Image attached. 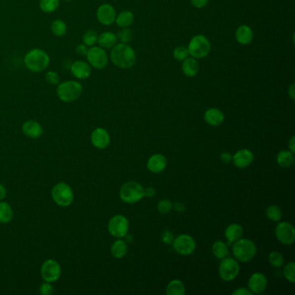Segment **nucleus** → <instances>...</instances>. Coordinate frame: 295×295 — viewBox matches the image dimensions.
<instances>
[{"mask_svg":"<svg viewBox=\"0 0 295 295\" xmlns=\"http://www.w3.org/2000/svg\"><path fill=\"white\" fill-rule=\"evenodd\" d=\"M109 58L112 64L123 69L132 68L137 60L134 50L128 43H117L111 49Z\"/></svg>","mask_w":295,"mask_h":295,"instance_id":"1","label":"nucleus"},{"mask_svg":"<svg viewBox=\"0 0 295 295\" xmlns=\"http://www.w3.org/2000/svg\"><path fill=\"white\" fill-rule=\"evenodd\" d=\"M25 67L30 71L40 73L48 68L50 64V57L45 50L32 49L29 50L24 58Z\"/></svg>","mask_w":295,"mask_h":295,"instance_id":"2","label":"nucleus"},{"mask_svg":"<svg viewBox=\"0 0 295 295\" xmlns=\"http://www.w3.org/2000/svg\"><path fill=\"white\" fill-rule=\"evenodd\" d=\"M82 91L83 87L82 83L75 80L61 82L57 88V97L59 100L67 103L77 100L82 96Z\"/></svg>","mask_w":295,"mask_h":295,"instance_id":"3","label":"nucleus"},{"mask_svg":"<svg viewBox=\"0 0 295 295\" xmlns=\"http://www.w3.org/2000/svg\"><path fill=\"white\" fill-rule=\"evenodd\" d=\"M232 252L235 259L239 262H248L256 256L257 249L251 240L241 238L234 242Z\"/></svg>","mask_w":295,"mask_h":295,"instance_id":"4","label":"nucleus"},{"mask_svg":"<svg viewBox=\"0 0 295 295\" xmlns=\"http://www.w3.org/2000/svg\"><path fill=\"white\" fill-rule=\"evenodd\" d=\"M187 49L191 57L196 58L197 60H199L210 55L211 43L206 36L203 35H196L190 40Z\"/></svg>","mask_w":295,"mask_h":295,"instance_id":"5","label":"nucleus"},{"mask_svg":"<svg viewBox=\"0 0 295 295\" xmlns=\"http://www.w3.org/2000/svg\"><path fill=\"white\" fill-rule=\"evenodd\" d=\"M120 197L125 203H138L144 197V188L138 182H127L121 188Z\"/></svg>","mask_w":295,"mask_h":295,"instance_id":"6","label":"nucleus"},{"mask_svg":"<svg viewBox=\"0 0 295 295\" xmlns=\"http://www.w3.org/2000/svg\"><path fill=\"white\" fill-rule=\"evenodd\" d=\"M51 196L54 202L61 207H68L74 201V193L71 187L64 182L58 183L54 186Z\"/></svg>","mask_w":295,"mask_h":295,"instance_id":"7","label":"nucleus"},{"mask_svg":"<svg viewBox=\"0 0 295 295\" xmlns=\"http://www.w3.org/2000/svg\"><path fill=\"white\" fill-rule=\"evenodd\" d=\"M86 57L91 68L96 69H103L106 68L109 59L106 50L96 45L89 48Z\"/></svg>","mask_w":295,"mask_h":295,"instance_id":"8","label":"nucleus"},{"mask_svg":"<svg viewBox=\"0 0 295 295\" xmlns=\"http://www.w3.org/2000/svg\"><path fill=\"white\" fill-rule=\"evenodd\" d=\"M220 262L219 275L225 281H231L237 277L240 273V265L236 260L231 257H225Z\"/></svg>","mask_w":295,"mask_h":295,"instance_id":"9","label":"nucleus"},{"mask_svg":"<svg viewBox=\"0 0 295 295\" xmlns=\"http://www.w3.org/2000/svg\"><path fill=\"white\" fill-rule=\"evenodd\" d=\"M128 219L122 215H116L112 217L107 225V229L110 235L117 238H121L128 235Z\"/></svg>","mask_w":295,"mask_h":295,"instance_id":"10","label":"nucleus"},{"mask_svg":"<svg viewBox=\"0 0 295 295\" xmlns=\"http://www.w3.org/2000/svg\"><path fill=\"white\" fill-rule=\"evenodd\" d=\"M175 251L181 256H190L195 251V240L191 235H179L172 242Z\"/></svg>","mask_w":295,"mask_h":295,"instance_id":"11","label":"nucleus"},{"mask_svg":"<svg viewBox=\"0 0 295 295\" xmlns=\"http://www.w3.org/2000/svg\"><path fill=\"white\" fill-rule=\"evenodd\" d=\"M62 274L60 264L56 260H46L41 267V276L47 282H55L58 281Z\"/></svg>","mask_w":295,"mask_h":295,"instance_id":"12","label":"nucleus"},{"mask_svg":"<svg viewBox=\"0 0 295 295\" xmlns=\"http://www.w3.org/2000/svg\"><path fill=\"white\" fill-rule=\"evenodd\" d=\"M275 235L279 242L285 245H290L295 242V228L288 222H281L275 228Z\"/></svg>","mask_w":295,"mask_h":295,"instance_id":"13","label":"nucleus"},{"mask_svg":"<svg viewBox=\"0 0 295 295\" xmlns=\"http://www.w3.org/2000/svg\"><path fill=\"white\" fill-rule=\"evenodd\" d=\"M117 13L113 5L110 4H102L96 11V18L100 24L105 26L114 25Z\"/></svg>","mask_w":295,"mask_h":295,"instance_id":"14","label":"nucleus"},{"mask_svg":"<svg viewBox=\"0 0 295 295\" xmlns=\"http://www.w3.org/2000/svg\"><path fill=\"white\" fill-rule=\"evenodd\" d=\"M91 142L96 148L105 149L110 143L109 133L104 128H96L91 133Z\"/></svg>","mask_w":295,"mask_h":295,"instance_id":"15","label":"nucleus"},{"mask_svg":"<svg viewBox=\"0 0 295 295\" xmlns=\"http://www.w3.org/2000/svg\"><path fill=\"white\" fill-rule=\"evenodd\" d=\"M70 72L75 78L78 80H85L91 75L92 68L88 62L78 60L75 61L70 65Z\"/></svg>","mask_w":295,"mask_h":295,"instance_id":"16","label":"nucleus"},{"mask_svg":"<svg viewBox=\"0 0 295 295\" xmlns=\"http://www.w3.org/2000/svg\"><path fill=\"white\" fill-rule=\"evenodd\" d=\"M248 285L253 294H262L267 288V277L262 273H255L249 277Z\"/></svg>","mask_w":295,"mask_h":295,"instance_id":"17","label":"nucleus"},{"mask_svg":"<svg viewBox=\"0 0 295 295\" xmlns=\"http://www.w3.org/2000/svg\"><path fill=\"white\" fill-rule=\"evenodd\" d=\"M233 163L238 168H246L249 166L254 161V154L248 149L239 150L233 156Z\"/></svg>","mask_w":295,"mask_h":295,"instance_id":"18","label":"nucleus"},{"mask_svg":"<svg viewBox=\"0 0 295 295\" xmlns=\"http://www.w3.org/2000/svg\"><path fill=\"white\" fill-rule=\"evenodd\" d=\"M22 131L31 139H38L43 135V127L36 121H27L22 126Z\"/></svg>","mask_w":295,"mask_h":295,"instance_id":"19","label":"nucleus"},{"mask_svg":"<svg viewBox=\"0 0 295 295\" xmlns=\"http://www.w3.org/2000/svg\"><path fill=\"white\" fill-rule=\"evenodd\" d=\"M167 164V160L165 157L157 153L153 154V156L150 157L149 160L147 161V168L151 172L153 173H160L165 169Z\"/></svg>","mask_w":295,"mask_h":295,"instance_id":"20","label":"nucleus"},{"mask_svg":"<svg viewBox=\"0 0 295 295\" xmlns=\"http://www.w3.org/2000/svg\"><path fill=\"white\" fill-rule=\"evenodd\" d=\"M235 40L242 45H249L254 39V32L249 25H240L235 33Z\"/></svg>","mask_w":295,"mask_h":295,"instance_id":"21","label":"nucleus"},{"mask_svg":"<svg viewBox=\"0 0 295 295\" xmlns=\"http://www.w3.org/2000/svg\"><path fill=\"white\" fill-rule=\"evenodd\" d=\"M199 64L196 58L187 57L182 62L181 69L183 74L187 77H194L199 72Z\"/></svg>","mask_w":295,"mask_h":295,"instance_id":"22","label":"nucleus"},{"mask_svg":"<svg viewBox=\"0 0 295 295\" xmlns=\"http://www.w3.org/2000/svg\"><path fill=\"white\" fill-rule=\"evenodd\" d=\"M203 119L207 124L212 127H217L223 123V121H224V115L220 109L212 107V108H209L204 113Z\"/></svg>","mask_w":295,"mask_h":295,"instance_id":"23","label":"nucleus"},{"mask_svg":"<svg viewBox=\"0 0 295 295\" xmlns=\"http://www.w3.org/2000/svg\"><path fill=\"white\" fill-rule=\"evenodd\" d=\"M117 43V36L113 32H102L98 36L97 43L104 50H111Z\"/></svg>","mask_w":295,"mask_h":295,"instance_id":"24","label":"nucleus"},{"mask_svg":"<svg viewBox=\"0 0 295 295\" xmlns=\"http://www.w3.org/2000/svg\"><path fill=\"white\" fill-rule=\"evenodd\" d=\"M224 235L229 242H235L239 239H241L243 235V229L238 224H229L226 229Z\"/></svg>","mask_w":295,"mask_h":295,"instance_id":"25","label":"nucleus"},{"mask_svg":"<svg viewBox=\"0 0 295 295\" xmlns=\"http://www.w3.org/2000/svg\"><path fill=\"white\" fill-rule=\"evenodd\" d=\"M134 22V15L132 11H123L120 12L115 18V24L120 28H128Z\"/></svg>","mask_w":295,"mask_h":295,"instance_id":"26","label":"nucleus"},{"mask_svg":"<svg viewBox=\"0 0 295 295\" xmlns=\"http://www.w3.org/2000/svg\"><path fill=\"white\" fill-rule=\"evenodd\" d=\"M128 245L127 243L122 241V240H117L113 243V245L111 247V254L112 256L117 258V259H121L123 258L127 253H128Z\"/></svg>","mask_w":295,"mask_h":295,"instance_id":"27","label":"nucleus"},{"mask_svg":"<svg viewBox=\"0 0 295 295\" xmlns=\"http://www.w3.org/2000/svg\"><path fill=\"white\" fill-rule=\"evenodd\" d=\"M13 218V210L11 205L6 202L0 201V223L8 224Z\"/></svg>","mask_w":295,"mask_h":295,"instance_id":"28","label":"nucleus"},{"mask_svg":"<svg viewBox=\"0 0 295 295\" xmlns=\"http://www.w3.org/2000/svg\"><path fill=\"white\" fill-rule=\"evenodd\" d=\"M185 294V286L180 280H173L168 284L166 295H184Z\"/></svg>","mask_w":295,"mask_h":295,"instance_id":"29","label":"nucleus"},{"mask_svg":"<svg viewBox=\"0 0 295 295\" xmlns=\"http://www.w3.org/2000/svg\"><path fill=\"white\" fill-rule=\"evenodd\" d=\"M277 163L281 167L288 168L294 163V153L288 151H281L278 153Z\"/></svg>","mask_w":295,"mask_h":295,"instance_id":"30","label":"nucleus"},{"mask_svg":"<svg viewBox=\"0 0 295 295\" xmlns=\"http://www.w3.org/2000/svg\"><path fill=\"white\" fill-rule=\"evenodd\" d=\"M50 30H51V32H52L54 36L60 37V36H64L66 34L68 27H67V25L65 24V22L61 20V19H56L51 23Z\"/></svg>","mask_w":295,"mask_h":295,"instance_id":"31","label":"nucleus"},{"mask_svg":"<svg viewBox=\"0 0 295 295\" xmlns=\"http://www.w3.org/2000/svg\"><path fill=\"white\" fill-rule=\"evenodd\" d=\"M212 252L217 259H224L229 255L228 246L226 245V243H224L222 241H217V242H214L213 246H212Z\"/></svg>","mask_w":295,"mask_h":295,"instance_id":"32","label":"nucleus"},{"mask_svg":"<svg viewBox=\"0 0 295 295\" xmlns=\"http://www.w3.org/2000/svg\"><path fill=\"white\" fill-rule=\"evenodd\" d=\"M60 5V0H40L39 7L44 13H52Z\"/></svg>","mask_w":295,"mask_h":295,"instance_id":"33","label":"nucleus"},{"mask_svg":"<svg viewBox=\"0 0 295 295\" xmlns=\"http://www.w3.org/2000/svg\"><path fill=\"white\" fill-rule=\"evenodd\" d=\"M98 36L99 35L96 31L93 29H89L84 32V34L82 36V43H84L86 46L88 47L95 46L97 43Z\"/></svg>","mask_w":295,"mask_h":295,"instance_id":"34","label":"nucleus"},{"mask_svg":"<svg viewBox=\"0 0 295 295\" xmlns=\"http://www.w3.org/2000/svg\"><path fill=\"white\" fill-rule=\"evenodd\" d=\"M269 263L274 267H281L283 266L285 262L284 256L281 253L277 251H273L268 256Z\"/></svg>","mask_w":295,"mask_h":295,"instance_id":"35","label":"nucleus"},{"mask_svg":"<svg viewBox=\"0 0 295 295\" xmlns=\"http://www.w3.org/2000/svg\"><path fill=\"white\" fill-rule=\"evenodd\" d=\"M266 215L267 217L273 222H279L281 220L282 212H281V208L277 205H270L267 208L266 210Z\"/></svg>","mask_w":295,"mask_h":295,"instance_id":"36","label":"nucleus"},{"mask_svg":"<svg viewBox=\"0 0 295 295\" xmlns=\"http://www.w3.org/2000/svg\"><path fill=\"white\" fill-rule=\"evenodd\" d=\"M172 55H173L175 60L178 61V62H183L187 57H190L187 47L183 46V45L176 47L174 50H173Z\"/></svg>","mask_w":295,"mask_h":295,"instance_id":"37","label":"nucleus"},{"mask_svg":"<svg viewBox=\"0 0 295 295\" xmlns=\"http://www.w3.org/2000/svg\"><path fill=\"white\" fill-rule=\"evenodd\" d=\"M118 41L121 43H128L132 39L133 33L131 29L122 28L120 32H118L117 35Z\"/></svg>","mask_w":295,"mask_h":295,"instance_id":"38","label":"nucleus"},{"mask_svg":"<svg viewBox=\"0 0 295 295\" xmlns=\"http://www.w3.org/2000/svg\"><path fill=\"white\" fill-rule=\"evenodd\" d=\"M284 276L288 281H290L291 283L295 282V262H289L286 265L283 271Z\"/></svg>","mask_w":295,"mask_h":295,"instance_id":"39","label":"nucleus"},{"mask_svg":"<svg viewBox=\"0 0 295 295\" xmlns=\"http://www.w3.org/2000/svg\"><path fill=\"white\" fill-rule=\"evenodd\" d=\"M158 210L161 214H167L172 210L173 204L171 203L170 200L164 199L160 201V203H158Z\"/></svg>","mask_w":295,"mask_h":295,"instance_id":"40","label":"nucleus"},{"mask_svg":"<svg viewBox=\"0 0 295 295\" xmlns=\"http://www.w3.org/2000/svg\"><path fill=\"white\" fill-rule=\"evenodd\" d=\"M45 80L47 83L50 85H58L60 83V76L58 73L53 70H50L45 74Z\"/></svg>","mask_w":295,"mask_h":295,"instance_id":"41","label":"nucleus"},{"mask_svg":"<svg viewBox=\"0 0 295 295\" xmlns=\"http://www.w3.org/2000/svg\"><path fill=\"white\" fill-rule=\"evenodd\" d=\"M39 293L42 295H51L54 293V288L50 282L45 281L41 285L39 288Z\"/></svg>","mask_w":295,"mask_h":295,"instance_id":"42","label":"nucleus"},{"mask_svg":"<svg viewBox=\"0 0 295 295\" xmlns=\"http://www.w3.org/2000/svg\"><path fill=\"white\" fill-rule=\"evenodd\" d=\"M173 240H174V236H173V234L170 230H165V231L163 232V234H162V242L164 244L170 245L173 242Z\"/></svg>","mask_w":295,"mask_h":295,"instance_id":"43","label":"nucleus"},{"mask_svg":"<svg viewBox=\"0 0 295 295\" xmlns=\"http://www.w3.org/2000/svg\"><path fill=\"white\" fill-rule=\"evenodd\" d=\"M89 48L86 46L84 43H80L77 46L75 47V53L79 56H86L88 53Z\"/></svg>","mask_w":295,"mask_h":295,"instance_id":"44","label":"nucleus"},{"mask_svg":"<svg viewBox=\"0 0 295 295\" xmlns=\"http://www.w3.org/2000/svg\"><path fill=\"white\" fill-rule=\"evenodd\" d=\"M208 3H209V0H191V4L197 9H202V8L205 7Z\"/></svg>","mask_w":295,"mask_h":295,"instance_id":"45","label":"nucleus"},{"mask_svg":"<svg viewBox=\"0 0 295 295\" xmlns=\"http://www.w3.org/2000/svg\"><path fill=\"white\" fill-rule=\"evenodd\" d=\"M234 295H252V292L245 288H237L235 291L232 293Z\"/></svg>","mask_w":295,"mask_h":295,"instance_id":"46","label":"nucleus"},{"mask_svg":"<svg viewBox=\"0 0 295 295\" xmlns=\"http://www.w3.org/2000/svg\"><path fill=\"white\" fill-rule=\"evenodd\" d=\"M221 160L224 162V163L229 164L231 162L232 160H233V155H232L231 153H227V152H225V153H223L221 154Z\"/></svg>","mask_w":295,"mask_h":295,"instance_id":"47","label":"nucleus"},{"mask_svg":"<svg viewBox=\"0 0 295 295\" xmlns=\"http://www.w3.org/2000/svg\"><path fill=\"white\" fill-rule=\"evenodd\" d=\"M156 195V191L153 187H148V188L144 189V197H153Z\"/></svg>","mask_w":295,"mask_h":295,"instance_id":"48","label":"nucleus"},{"mask_svg":"<svg viewBox=\"0 0 295 295\" xmlns=\"http://www.w3.org/2000/svg\"><path fill=\"white\" fill-rule=\"evenodd\" d=\"M288 96H290L292 100H295V83H292L291 85L288 87Z\"/></svg>","mask_w":295,"mask_h":295,"instance_id":"49","label":"nucleus"},{"mask_svg":"<svg viewBox=\"0 0 295 295\" xmlns=\"http://www.w3.org/2000/svg\"><path fill=\"white\" fill-rule=\"evenodd\" d=\"M288 148H289V151L291 152V153H295V136H293L290 140H289V142H288Z\"/></svg>","mask_w":295,"mask_h":295,"instance_id":"50","label":"nucleus"},{"mask_svg":"<svg viewBox=\"0 0 295 295\" xmlns=\"http://www.w3.org/2000/svg\"><path fill=\"white\" fill-rule=\"evenodd\" d=\"M173 206H174L175 210L178 212H183L185 210V203H181V202L175 203Z\"/></svg>","mask_w":295,"mask_h":295,"instance_id":"51","label":"nucleus"},{"mask_svg":"<svg viewBox=\"0 0 295 295\" xmlns=\"http://www.w3.org/2000/svg\"><path fill=\"white\" fill-rule=\"evenodd\" d=\"M6 196V189L4 185H0V201L4 199Z\"/></svg>","mask_w":295,"mask_h":295,"instance_id":"52","label":"nucleus"},{"mask_svg":"<svg viewBox=\"0 0 295 295\" xmlns=\"http://www.w3.org/2000/svg\"><path fill=\"white\" fill-rule=\"evenodd\" d=\"M65 2H70V1H73V0H64Z\"/></svg>","mask_w":295,"mask_h":295,"instance_id":"53","label":"nucleus"}]
</instances>
